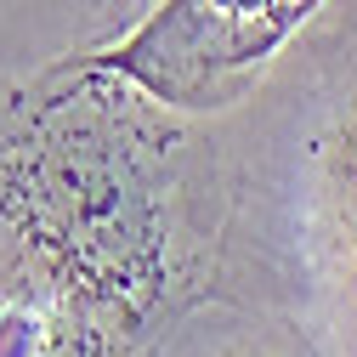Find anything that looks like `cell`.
Segmentation results:
<instances>
[{"instance_id":"7a4b0ae2","label":"cell","mask_w":357,"mask_h":357,"mask_svg":"<svg viewBox=\"0 0 357 357\" xmlns=\"http://www.w3.org/2000/svg\"><path fill=\"white\" fill-rule=\"evenodd\" d=\"M329 0H165L85 74H114L176 114L233 108Z\"/></svg>"},{"instance_id":"277c9868","label":"cell","mask_w":357,"mask_h":357,"mask_svg":"<svg viewBox=\"0 0 357 357\" xmlns=\"http://www.w3.org/2000/svg\"><path fill=\"white\" fill-rule=\"evenodd\" d=\"M199 357H295V351H284V346H273V340H227V346H210V351H199Z\"/></svg>"},{"instance_id":"6da1fadb","label":"cell","mask_w":357,"mask_h":357,"mask_svg":"<svg viewBox=\"0 0 357 357\" xmlns=\"http://www.w3.org/2000/svg\"><path fill=\"white\" fill-rule=\"evenodd\" d=\"M119 114H74L23 148L6 199L74 301L137 335L170 284L165 182Z\"/></svg>"},{"instance_id":"3957f363","label":"cell","mask_w":357,"mask_h":357,"mask_svg":"<svg viewBox=\"0 0 357 357\" xmlns=\"http://www.w3.org/2000/svg\"><path fill=\"white\" fill-rule=\"evenodd\" d=\"M318 255L329 273V301L340 306V346L357 357V74L335 97V119L318 142Z\"/></svg>"}]
</instances>
